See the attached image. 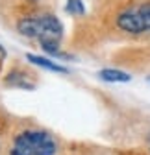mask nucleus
<instances>
[{
    "instance_id": "nucleus-7",
    "label": "nucleus",
    "mask_w": 150,
    "mask_h": 155,
    "mask_svg": "<svg viewBox=\"0 0 150 155\" xmlns=\"http://www.w3.org/2000/svg\"><path fill=\"white\" fill-rule=\"evenodd\" d=\"M4 59H6V50L0 46V65H2V61H4Z\"/></svg>"
},
{
    "instance_id": "nucleus-6",
    "label": "nucleus",
    "mask_w": 150,
    "mask_h": 155,
    "mask_svg": "<svg viewBox=\"0 0 150 155\" xmlns=\"http://www.w3.org/2000/svg\"><path fill=\"white\" fill-rule=\"evenodd\" d=\"M67 11L70 15H84V2L82 0H67Z\"/></svg>"
},
{
    "instance_id": "nucleus-2",
    "label": "nucleus",
    "mask_w": 150,
    "mask_h": 155,
    "mask_svg": "<svg viewBox=\"0 0 150 155\" xmlns=\"http://www.w3.org/2000/svg\"><path fill=\"white\" fill-rule=\"evenodd\" d=\"M9 155H56V140L46 131L28 129L17 135Z\"/></svg>"
},
{
    "instance_id": "nucleus-3",
    "label": "nucleus",
    "mask_w": 150,
    "mask_h": 155,
    "mask_svg": "<svg viewBox=\"0 0 150 155\" xmlns=\"http://www.w3.org/2000/svg\"><path fill=\"white\" fill-rule=\"evenodd\" d=\"M117 26L128 33H148L150 31V4L124 9L117 18Z\"/></svg>"
},
{
    "instance_id": "nucleus-9",
    "label": "nucleus",
    "mask_w": 150,
    "mask_h": 155,
    "mask_svg": "<svg viewBox=\"0 0 150 155\" xmlns=\"http://www.w3.org/2000/svg\"><path fill=\"white\" fill-rule=\"evenodd\" d=\"M148 140H150V139H148Z\"/></svg>"
},
{
    "instance_id": "nucleus-8",
    "label": "nucleus",
    "mask_w": 150,
    "mask_h": 155,
    "mask_svg": "<svg viewBox=\"0 0 150 155\" xmlns=\"http://www.w3.org/2000/svg\"><path fill=\"white\" fill-rule=\"evenodd\" d=\"M148 81H150V78H148Z\"/></svg>"
},
{
    "instance_id": "nucleus-1",
    "label": "nucleus",
    "mask_w": 150,
    "mask_h": 155,
    "mask_svg": "<svg viewBox=\"0 0 150 155\" xmlns=\"http://www.w3.org/2000/svg\"><path fill=\"white\" fill-rule=\"evenodd\" d=\"M19 31L30 39H37L45 52L50 55H61L60 43L63 37V26L54 15H41L30 17L19 22Z\"/></svg>"
},
{
    "instance_id": "nucleus-5",
    "label": "nucleus",
    "mask_w": 150,
    "mask_h": 155,
    "mask_svg": "<svg viewBox=\"0 0 150 155\" xmlns=\"http://www.w3.org/2000/svg\"><path fill=\"white\" fill-rule=\"evenodd\" d=\"M28 61L30 63H33V65H39V67H43V68H46V70H54V72H67V68L65 67H60V65H56L54 61H50V59H46V57H39V55H28Z\"/></svg>"
},
{
    "instance_id": "nucleus-4",
    "label": "nucleus",
    "mask_w": 150,
    "mask_h": 155,
    "mask_svg": "<svg viewBox=\"0 0 150 155\" xmlns=\"http://www.w3.org/2000/svg\"><path fill=\"white\" fill-rule=\"evenodd\" d=\"M100 80L104 81H109V83H124V81H130L132 76L122 72V70H115V68H106V70H100L98 72Z\"/></svg>"
}]
</instances>
